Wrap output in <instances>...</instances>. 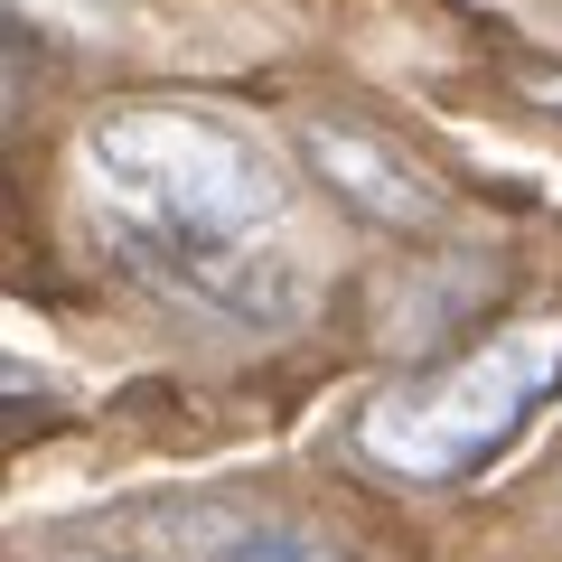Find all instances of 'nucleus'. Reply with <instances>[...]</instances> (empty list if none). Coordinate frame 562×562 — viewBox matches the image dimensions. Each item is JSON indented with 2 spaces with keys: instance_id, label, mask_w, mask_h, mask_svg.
I'll return each mask as SVG.
<instances>
[{
  "instance_id": "obj_1",
  "label": "nucleus",
  "mask_w": 562,
  "mask_h": 562,
  "mask_svg": "<svg viewBox=\"0 0 562 562\" xmlns=\"http://www.w3.org/2000/svg\"><path fill=\"white\" fill-rule=\"evenodd\" d=\"M94 188L113 254L150 291L244 328L301 319V272L262 244L281 216V169L244 132L198 113H113L94 132Z\"/></svg>"
},
{
  "instance_id": "obj_2",
  "label": "nucleus",
  "mask_w": 562,
  "mask_h": 562,
  "mask_svg": "<svg viewBox=\"0 0 562 562\" xmlns=\"http://www.w3.org/2000/svg\"><path fill=\"white\" fill-rule=\"evenodd\" d=\"M553 384H562V310H535V319H506L497 338H479L469 357L384 384L366 403V450L403 479H469L516 441V422Z\"/></svg>"
},
{
  "instance_id": "obj_3",
  "label": "nucleus",
  "mask_w": 562,
  "mask_h": 562,
  "mask_svg": "<svg viewBox=\"0 0 562 562\" xmlns=\"http://www.w3.org/2000/svg\"><path fill=\"white\" fill-rule=\"evenodd\" d=\"M301 160H310V179L328 188L338 206H357V216H375V225H403V235H431V225L450 216V198H441V179L422 160H403L384 132H366V122H301Z\"/></svg>"
},
{
  "instance_id": "obj_4",
  "label": "nucleus",
  "mask_w": 562,
  "mask_h": 562,
  "mask_svg": "<svg viewBox=\"0 0 562 562\" xmlns=\"http://www.w3.org/2000/svg\"><path fill=\"white\" fill-rule=\"evenodd\" d=\"M235 562H338V553H328V543H310V535H244Z\"/></svg>"
}]
</instances>
